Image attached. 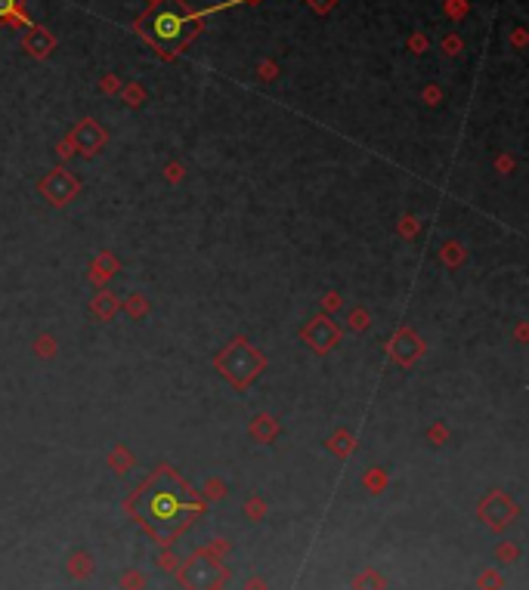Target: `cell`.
I'll return each mask as SVG.
<instances>
[{"instance_id": "6da1fadb", "label": "cell", "mask_w": 529, "mask_h": 590, "mask_svg": "<svg viewBox=\"0 0 529 590\" xmlns=\"http://www.w3.org/2000/svg\"><path fill=\"white\" fill-rule=\"evenodd\" d=\"M189 504V491L170 473L155 476L146 485V491L139 495V513L149 528H155L158 535H170L174 528L183 526V510Z\"/></svg>"}, {"instance_id": "7a4b0ae2", "label": "cell", "mask_w": 529, "mask_h": 590, "mask_svg": "<svg viewBox=\"0 0 529 590\" xmlns=\"http://www.w3.org/2000/svg\"><path fill=\"white\" fill-rule=\"evenodd\" d=\"M217 365H220V371L229 380H233L235 386H245L260 368H263V356H257L245 340H235L233 346L226 349V353H220Z\"/></svg>"}, {"instance_id": "3957f363", "label": "cell", "mask_w": 529, "mask_h": 590, "mask_svg": "<svg viewBox=\"0 0 529 590\" xmlns=\"http://www.w3.org/2000/svg\"><path fill=\"white\" fill-rule=\"evenodd\" d=\"M186 25H189V16L180 10L177 3H165L149 16L146 31L152 34L155 43H167V47H177L186 37Z\"/></svg>"}, {"instance_id": "277c9868", "label": "cell", "mask_w": 529, "mask_h": 590, "mask_svg": "<svg viewBox=\"0 0 529 590\" xmlns=\"http://www.w3.org/2000/svg\"><path fill=\"white\" fill-rule=\"evenodd\" d=\"M307 340H310L312 346L319 349V353H325V349H329L331 343L338 340V331H334V328H331L329 322H325V318H319V322H316V325H312L310 331H307Z\"/></svg>"}, {"instance_id": "5b68a950", "label": "cell", "mask_w": 529, "mask_h": 590, "mask_svg": "<svg viewBox=\"0 0 529 590\" xmlns=\"http://www.w3.org/2000/svg\"><path fill=\"white\" fill-rule=\"evenodd\" d=\"M16 10V0H0V16H10Z\"/></svg>"}]
</instances>
